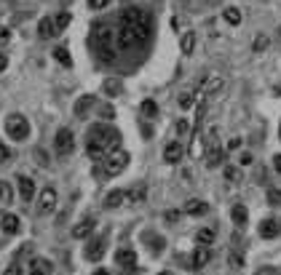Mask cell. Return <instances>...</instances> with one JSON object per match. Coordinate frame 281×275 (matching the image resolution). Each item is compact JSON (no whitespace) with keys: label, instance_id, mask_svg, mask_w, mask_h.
I'll use <instances>...</instances> for the list:
<instances>
[{"label":"cell","instance_id":"cell-1","mask_svg":"<svg viewBox=\"0 0 281 275\" xmlns=\"http://www.w3.org/2000/svg\"><path fill=\"white\" fill-rule=\"evenodd\" d=\"M94 48H97L99 59L107 62V64L115 59V30L107 22H99L94 27Z\"/></svg>","mask_w":281,"mask_h":275},{"label":"cell","instance_id":"cell-2","mask_svg":"<svg viewBox=\"0 0 281 275\" xmlns=\"http://www.w3.org/2000/svg\"><path fill=\"white\" fill-rule=\"evenodd\" d=\"M89 139L91 142H97V144H107L110 150H118L121 147V134L118 131H113L110 126H105V123H97L94 128H89Z\"/></svg>","mask_w":281,"mask_h":275},{"label":"cell","instance_id":"cell-3","mask_svg":"<svg viewBox=\"0 0 281 275\" xmlns=\"http://www.w3.org/2000/svg\"><path fill=\"white\" fill-rule=\"evenodd\" d=\"M6 134H9L11 139H17V142H25V139L30 136V123H27V118L19 115V112L9 115V118H6Z\"/></svg>","mask_w":281,"mask_h":275},{"label":"cell","instance_id":"cell-4","mask_svg":"<svg viewBox=\"0 0 281 275\" xmlns=\"http://www.w3.org/2000/svg\"><path fill=\"white\" fill-rule=\"evenodd\" d=\"M126 166H129V152L126 150H110L107 152V160H105V171L110 176H118V174H123L126 171Z\"/></svg>","mask_w":281,"mask_h":275},{"label":"cell","instance_id":"cell-5","mask_svg":"<svg viewBox=\"0 0 281 275\" xmlns=\"http://www.w3.org/2000/svg\"><path fill=\"white\" fill-rule=\"evenodd\" d=\"M54 211H57V190H54V187H43L41 198H38V214L49 216Z\"/></svg>","mask_w":281,"mask_h":275},{"label":"cell","instance_id":"cell-6","mask_svg":"<svg viewBox=\"0 0 281 275\" xmlns=\"http://www.w3.org/2000/svg\"><path fill=\"white\" fill-rule=\"evenodd\" d=\"M75 147V136L70 128H59L57 136H54V150H57V155H70Z\"/></svg>","mask_w":281,"mask_h":275},{"label":"cell","instance_id":"cell-7","mask_svg":"<svg viewBox=\"0 0 281 275\" xmlns=\"http://www.w3.org/2000/svg\"><path fill=\"white\" fill-rule=\"evenodd\" d=\"M115 46H118L121 51H129L137 46V35H134V27L129 24H121L118 30H115Z\"/></svg>","mask_w":281,"mask_h":275},{"label":"cell","instance_id":"cell-8","mask_svg":"<svg viewBox=\"0 0 281 275\" xmlns=\"http://www.w3.org/2000/svg\"><path fill=\"white\" fill-rule=\"evenodd\" d=\"M222 86H225V80H222V78H217V75H214V78H206V80L198 86V94H196V96H198L201 102H204L206 96H212V94H217V91H220Z\"/></svg>","mask_w":281,"mask_h":275},{"label":"cell","instance_id":"cell-9","mask_svg":"<svg viewBox=\"0 0 281 275\" xmlns=\"http://www.w3.org/2000/svg\"><path fill=\"white\" fill-rule=\"evenodd\" d=\"M142 22H145V11L142 8H134V6H129V8L121 14V24L134 27V24H142Z\"/></svg>","mask_w":281,"mask_h":275},{"label":"cell","instance_id":"cell-10","mask_svg":"<svg viewBox=\"0 0 281 275\" xmlns=\"http://www.w3.org/2000/svg\"><path fill=\"white\" fill-rule=\"evenodd\" d=\"M94 219L91 216H86V219H81V222H78L75 227H73V238H78V240H83V238H89V235L94 232Z\"/></svg>","mask_w":281,"mask_h":275},{"label":"cell","instance_id":"cell-11","mask_svg":"<svg viewBox=\"0 0 281 275\" xmlns=\"http://www.w3.org/2000/svg\"><path fill=\"white\" fill-rule=\"evenodd\" d=\"M17 184H19V195H22V200H25V203H30L35 198V182L30 176H19Z\"/></svg>","mask_w":281,"mask_h":275},{"label":"cell","instance_id":"cell-12","mask_svg":"<svg viewBox=\"0 0 281 275\" xmlns=\"http://www.w3.org/2000/svg\"><path fill=\"white\" fill-rule=\"evenodd\" d=\"M102 254H105V238H97V240H91L89 246H86V259H89V262L102 259Z\"/></svg>","mask_w":281,"mask_h":275},{"label":"cell","instance_id":"cell-13","mask_svg":"<svg viewBox=\"0 0 281 275\" xmlns=\"http://www.w3.org/2000/svg\"><path fill=\"white\" fill-rule=\"evenodd\" d=\"M38 35L43 38V40H49V38H54V35H59V30H57V22H54L51 16H46V19H41V24H38Z\"/></svg>","mask_w":281,"mask_h":275},{"label":"cell","instance_id":"cell-14","mask_svg":"<svg viewBox=\"0 0 281 275\" xmlns=\"http://www.w3.org/2000/svg\"><path fill=\"white\" fill-rule=\"evenodd\" d=\"M115 262L121 267H134L137 264V251L134 248H118L115 251Z\"/></svg>","mask_w":281,"mask_h":275},{"label":"cell","instance_id":"cell-15","mask_svg":"<svg viewBox=\"0 0 281 275\" xmlns=\"http://www.w3.org/2000/svg\"><path fill=\"white\" fill-rule=\"evenodd\" d=\"M182 155H185L182 144H179V142H169L166 150H163V160H166V163H179V158H182Z\"/></svg>","mask_w":281,"mask_h":275},{"label":"cell","instance_id":"cell-16","mask_svg":"<svg viewBox=\"0 0 281 275\" xmlns=\"http://www.w3.org/2000/svg\"><path fill=\"white\" fill-rule=\"evenodd\" d=\"M278 232H281V224L276 222V219H262L260 222V235L262 238H276Z\"/></svg>","mask_w":281,"mask_h":275},{"label":"cell","instance_id":"cell-17","mask_svg":"<svg viewBox=\"0 0 281 275\" xmlns=\"http://www.w3.org/2000/svg\"><path fill=\"white\" fill-rule=\"evenodd\" d=\"M126 198H129L126 190H113V192H107L105 208H118V206H123V200H126Z\"/></svg>","mask_w":281,"mask_h":275},{"label":"cell","instance_id":"cell-18","mask_svg":"<svg viewBox=\"0 0 281 275\" xmlns=\"http://www.w3.org/2000/svg\"><path fill=\"white\" fill-rule=\"evenodd\" d=\"M0 227H3V232L17 235L19 232V216L17 214H3L0 216Z\"/></svg>","mask_w":281,"mask_h":275},{"label":"cell","instance_id":"cell-19","mask_svg":"<svg viewBox=\"0 0 281 275\" xmlns=\"http://www.w3.org/2000/svg\"><path fill=\"white\" fill-rule=\"evenodd\" d=\"M193 48H196V32L187 30V32H182V38H179V51L187 56V54H193Z\"/></svg>","mask_w":281,"mask_h":275},{"label":"cell","instance_id":"cell-20","mask_svg":"<svg viewBox=\"0 0 281 275\" xmlns=\"http://www.w3.org/2000/svg\"><path fill=\"white\" fill-rule=\"evenodd\" d=\"M206 203L204 200H198V198H193V200H187L185 203V214H190V216H201V214H206Z\"/></svg>","mask_w":281,"mask_h":275},{"label":"cell","instance_id":"cell-21","mask_svg":"<svg viewBox=\"0 0 281 275\" xmlns=\"http://www.w3.org/2000/svg\"><path fill=\"white\" fill-rule=\"evenodd\" d=\"M217 238V230L214 227H201L198 235H196V240H198V246H212Z\"/></svg>","mask_w":281,"mask_h":275},{"label":"cell","instance_id":"cell-22","mask_svg":"<svg viewBox=\"0 0 281 275\" xmlns=\"http://www.w3.org/2000/svg\"><path fill=\"white\" fill-rule=\"evenodd\" d=\"M91 107H94V96H91V94H86V96H81V99L75 102V115L78 118H86V112H89Z\"/></svg>","mask_w":281,"mask_h":275},{"label":"cell","instance_id":"cell-23","mask_svg":"<svg viewBox=\"0 0 281 275\" xmlns=\"http://www.w3.org/2000/svg\"><path fill=\"white\" fill-rule=\"evenodd\" d=\"M206 262H209V246H198L196 251H193V267L201 270Z\"/></svg>","mask_w":281,"mask_h":275},{"label":"cell","instance_id":"cell-24","mask_svg":"<svg viewBox=\"0 0 281 275\" xmlns=\"http://www.w3.org/2000/svg\"><path fill=\"white\" fill-rule=\"evenodd\" d=\"M230 219H233V224H236V227H244V224H246V219H249V214H246V208L238 203V206H233Z\"/></svg>","mask_w":281,"mask_h":275},{"label":"cell","instance_id":"cell-25","mask_svg":"<svg viewBox=\"0 0 281 275\" xmlns=\"http://www.w3.org/2000/svg\"><path fill=\"white\" fill-rule=\"evenodd\" d=\"M222 158H225V152L220 150V147H214V150L206 152V166H209V168H217V166L222 163Z\"/></svg>","mask_w":281,"mask_h":275},{"label":"cell","instance_id":"cell-26","mask_svg":"<svg viewBox=\"0 0 281 275\" xmlns=\"http://www.w3.org/2000/svg\"><path fill=\"white\" fill-rule=\"evenodd\" d=\"M222 16H225V22H228V24H241V11L236 8V6H228V8L222 11Z\"/></svg>","mask_w":281,"mask_h":275},{"label":"cell","instance_id":"cell-27","mask_svg":"<svg viewBox=\"0 0 281 275\" xmlns=\"http://www.w3.org/2000/svg\"><path fill=\"white\" fill-rule=\"evenodd\" d=\"M30 270H35V272H41V275H51V262L49 259H33V267H30Z\"/></svg>","mask_w":281,"mask_h":275},{"label":"cell","instance_id":"cell-28","mask_svg":"<svg viewBox=\"0 0 281 275\" xmlns=\"http://www.w3.org/2000/svg\"><path fill=\"white\" fill-rule=\"evenodd\" d=\"M14 192H11V184L9 182H0V206H6V203H11Z\"/></svg>","mask_w":281,"mask_h":275},{"label":"cell","instance_id":"cell-29","mask_svg":"<svg viewBox=\"0 0 281 275\" xmlns=\"http://www.w3.org/2000/svg\"><path fill=\"white\" fill-rule=\"evenodd\" d=\"M142 115H145V118H158V104H155L153 99L142 102Z\"/></svg>","mask_w":281,"mask_h":275},{"label":"cell","instance_id":"cell-30","mask_svg":"<svg viewBox=\"0 0 281 275\" xmlns=\"http://www.w3.org/2000/svg\"><path fill=\"white\" fill-rule=\"evenodd\" d=\"M121 91H123L121 80H113V78H107V80H105V94H110V96H115V94H121Z\"/></svg>","mask_w":281,"mask_h":275},{"label":"cell","instance_id":"cell-31","mask_svg":"<svg viewBox=\"0 0 281 275\" xmlns=\"http://www.w3.org/2000/svg\"><path fill=\"white\" fill-rule=\"evenodd\" d=\"M228 264L233 270H241V267H244V256H241L238 251H228Z\"/></svg>","mask_w":281,"mask_h":275},{"label":"cell","instance_id":"cell-32","mask_svg":"<svg viewBox=\"0 0 281 275\" xmlns=\"http://www.w3.org/2000/svg\"><path fill=\"white\" fill-rule=\"evenodd\" d=\"M54 59H57L59 64H65V67H70V64H73V59H70L67 48H57V51H54Z\"/></svg>","mask_w":281,"mask_h":275},{"label":"cell","instance_id":"cell-33","mask_svg":"<svg viewBox=\"0 0 281 275\" xmlns=\"http://www.w3.org/2000/svg\"><path fill=\"white\" fill-rule=\"evenodd\" d=\"M193 99H196V94H190V91H182V94H179V110H187V107H193Z\"/></svg>","mask_w":281,"mask_h":275},{"label":"cell","instance_id":"cell-34","mask_svg":"<svg viewBox=\"0 0 281 275\" xmlns=\"http://www.w3.org/2000/svg\"><path fill=\"white\" fill-rule=\"evenodd\" d=\"M222 174H225V179H228V182H238V179H241V171H238L236 166H225Z\"/></svg>","mask_w":281,"mask_h":275},{"label":"cell","instance_id":"cell-35","mask_svg":"<svg viewBox=\"0 0 281 275\" xmlns=\"http://www.w3.org/2000/svg\"><path fill=\"white\" fill-rule=\"evenodd\" d=\"M89 155H91L94 160H99V158L105 155V147H102V144H97V142H89Z\"/></svg>","mask_w":281,"mask_h":275},{"label":"cell","instance_id":"cell-36","mask_svg":"<svg viewBox=\"0 0 281 275\" xmlns=\"http://www.w3.org/2000/svg\"><path fill=\"white\" fill-rule=\"evenodd\" d=\"M70 19H73V16H70V14H67V11H62V14H59V16H57V19H54V22H57V30H59V32H62V30H65V27L70 24Z\"/></svg>","mask_w":281,"mask_h":275},{"label":"cell","instance_id":"cell-37","mask_svg":"<svg viewBox=\"0 0 281 275\" xmlns=\"http://www.w3.org/2000/svg\"><path fill=\"white\" fill-rule=\"evenodd\" d=\"M268 46H270V40H268L265 35H257V38H254V51H257V54H260V51H265Z\"/></svg>","mask_w":281,"mask_h":275},{"label":"cell","instance_id":"cell-38","mask_svg":"<svg viewBox=\"0 0 281 275\" xmlns=\"http://www.w3.org/2000/svg\"><path fill=\"white\" fill-rule=\"evenodd\" d=\"M129 198L134 200V203H142L145 200V187H134V190L129 192Z\"/></svg>","mask_w":281,"mask_h":275},{"label":"cell","instance_id":"cell-39","mask_svg":"<svg viewBox=\"0 0 281 275\" xmlns=\"http://www.w3.org/2000/svg\"><path fill=\"white\" fill-rule=\"evenodd\" d=\"M268 200H270V206H281V192L268 187Z\"/></svg>","mask_w":281,"mask_h":275},{"label":"cell","instance_id":"cell-40","mask_svg":"<svg viewBox=\"0 0 281 275\" xmlns=\"http://www.w3.org/2000/svg\"><path fill=\"white\" fill-rule=\"evenodd\" d=\"M206 144L212 147V150L217 147V128H209V131H206Z\"/></svg>","mask_w":281,"mask_h":275},{"label":"cell","instance_id":"cell-41","mask_svg":"<svg viewBox=\"0 0 281 275\" xmlns=\"http://www.w3.org/2000/svg\"><path fill=\"white\" fill-rule=\"evenodd\" d=\"M107 3H110V0H89V8L91 11H102Z\"/></svg>","mask_w":281,"mask_h":275},{"label":"cell","instance_id":"cell-42","mask_svg":"<svg viewBox=\"0 0 281 275\" xmlns=\"http://www.w3.org/2000/svg\"><path fill=\"white\" fill-rule=\"evenodd\" d=\"M11 40V30L9 27H0V46H6Z\"/></svg>","mask_w":281,"mask_h":275},{"label":"cell","instance_id":"cell-43","mask_svg":"<svg viewBox=\"0 0 281 275\" xmlns=\"http://www.w3.org/2000/svg\"><path fill=\"white\" fill-rule=\"evenodd\" d=\"M35 158H38V163H41V166H49V155H46L43 150H35Z\"/></svg>","mask_w":281,"mask_h":275},{"label":"cell","instance_id":"cell-44","mask_svg":"<svg viewBox=\"0 0 281 275\" xmlns=\"http://www.w3.org/2000/svg\"><path fill=\"white\" fill-rule=\"evenodd\" d=\"M254 275H278V270H276V267H260Z\"/></svg>","mask_w":281,"mask_h":275},{"label":"cell","instance_id":"cell-45","mask_svg":"<svg viewBox=\"0 0 281 275\" xmlns=\"http://www.w3.org/2000/svg\"><path fill=\"white\" fill-rule=\"evenodd\" d=\"M252 160H254V158H252V152H241V158H238V163H241V166H249Z\"/></svg>","mask_w":281,"mask_h":275},{"label":"cell","instance_id":"cell-46","mask_svg":"<svg viewBox=\"0 0 281 275\" xmlns=\"http://www.w3.org/2000/svg\"><path fill=\"white\" fill-rule=\"evenodd\" d=\"M6 275H25V270H22L19 264H11L9 270H6Z\"/></svg>","mask_w":281,"mask_h":275},{"label":"cell","instance_id":"cell-47","mask_svg":"<svg viewBox=\"0 0 281 275\" xmlns=\"http://www.w3.org/2000/svg\"><path fill=\"white\" fill-rule=\"evenodd\" d=\"M3 160H9V147L0 142V163H3Z\"/></svg>","mask_w":281,"mask_h":275},{"label":"cell","instance_id":"cell-48","mask_svg":"<svg viewBox=\"0 0 281 275\" xmlns=\"http://www.w3.org/2000/svg\"><path fill=\"white\" fill-rule=\"evenodd\" d=\"M228 147H230V150H238V147H241V136H233L230 142H228Z\"/></svg>","mask_w":281,"mask_h":275},{"label":"cell","instance_id":"cell-49","mask_svg":"<svg viewBox=\"0 0 281 275\" xmlns=\"http://www.w3.org/2000/svg\"><path fill=\"white\" fill-rule=\"evenodd\" d=\"M6 67H9V56H6V54H0V72H3Z\"/></svg>","mask_w":281,"mask_h":275},{"label":"cell","instance_id":"cell-50","mask_svg":"<svg viewBox=\"0 0 281 275\" xmlns=\"http://www.w3.org/2000/svg\"><path fill=\"white\" fill-rule=\"evenodd\" d=\"M187 131V120H179L177 123V134H185Z\"/></svg>","mask_w":281,"mask_h":275},{"label":"cell","instance_id":"cell-51","mask_svg":"<svg viewBox=\"0 0 281 275\" xmlns=\"http://www.w3.org/2000/svg\"><path fill=\"white\" fill-rule=\"evenodd\" d=\"M273 166H276V171L281 174V155H276V158H273Z\"/></svg>","mask_w":281,"mask_h":275},{"label":"cell","instance_id":"cell-52","mask_svg":"<svg viewBox=\"0 0 281 275\" xmlns=\"http://www.w3.org/2000/svg\"><path fill=\"white\" fill-rule=\"evenodd\" d=\"M94 275H110V272H107V270H97V272H94Z\"/></svg>","mask_w":281,"mask_h":275},{"label":"cell","instance_id":"cell-53","mask_svg":"<svg viewBox=\"0 0 281 275\" xmlns=\"http://www.w3.org/2000/svg\"><path fill=\"white\" fill-rule=\"evenodd\" d=\"M30 275H41V272H35V270H30Z\"/></svg>","mask_w":281,"mask_h":275},{"label":"cell","instance_id":"cell-54","mask_svg":"<svg viewBox=\"0 0 281 275\" xmlns=\"http://www.w3.org/2000/svg\"><path fill=\"white\" fill-rule=\"evenodd\" d=\"M161 275H171V272H161Z\"/></svg>","mask_w":281,"mask_h":275}]
</instances>
